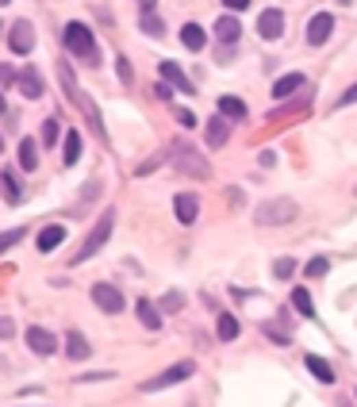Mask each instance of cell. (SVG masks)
Listing matches in <instances>:
<instances>
[{
	"label": "cell",
	"mask_w": 357,
	"mask_h": 407,
	"mask_svg": "<svg viewBox=\"0 0 357 407\" xmlns=\"http://www.w3.org/2000/svg\"><path fill=\"white\" fill-rule=\"evenodd\" d=\"M62 39H66V50L73 58L88 62V66H100V54H97V39H93V31L85 23H66L62 31Z\"/></svg>",
	"instance_id": "6da1fadb"
},
{
	"label": "cell",
	"mask_w": 357,
	"mask_h": 407,
	"mask_svg": "<svg viewBox=\"0 0 357 407\" xmlns=\"http://www.w3.org/2000/svg\"><path fill=\"white\" fill-rule=\"evenodd\" d=\"M112 227H116V212H112V208H108L104 215H100V223H97V231L88 234L85 243H81V250L73 254V265H85L88 258H93V254L100 250V246L108 243V234H112Z\"/></svg>",
	"instance_id": "7a4b0ae2"
},
{
	"label": "cell",
	"mask_w": 357,
	"mask_h": 407,
	"mask_svg": "<svg viewBox=\"0 0 357 407\" xmlns=\"http://www.w3.org/2000/svg\"><path fill=\"white\" fill-rule=\"evenodd\" d=\"M173 165L181 169V173L196 177V181H204V177L212 173L208 158H204V154H196V150H193L188 143H173Z\"/></svg>",
	"instance_id": "3957f363"
},
{
	"label": "cell",
	"mask_w": 357,
	"mask_h": 407,
	"mask_svg": "<svg viewBox=\"0 0 357 407\" xmlns=\"http://www.w3.org/2000/svg\"><path fill=\"white\" fill-rule=\"evenodd\" d=\"M193 373H196L193 361H177V365H169L165 373H158V377L143 380V392H162V388H169V384H181V380H188Z\"/></svg>",
	"instance_id": "277c9868"
},
{
	"label": "cell",
	"mask_w": 357,
	"mask_h": 407,
	"mask_svg": "<svg viewBox=\"0 0 357 407\" xmlns=\"http://www.w3.org/2000/svg\"><path fill=\"white\" fill-rule=\"evenodd\" d=\"M299 215V208L292 200H269V204H261L258 208V223L261 227H273V223H292Z\"/></svg>",
	"instance_id": "5b68a950"
},
{
	"label": "cell",
	"mask_w": 357,
	"mask_h": 407,
	"mask_svg": "<svg viewBox=\"0 0 357 407\" xmlns=\"http://www.w3.org/2000/svg\"><path fill=\"white\" fill-rule=\"evenodd\" d=\"M93 304H97L100 311H108V315H119V311H123V292L116 288V284H93Z\"/></svg>",
	"instance_id": "8992f818"
},
{
	"label": "cell",
	"mask_w": 357,
	"mask_h": 407,
	"mask_svg": "<svg viewBox=\"0 0 357 407\" xmlns=\"http://www.w3.org/2000/svg\"><path fill=\"white\" fill-rule=\"evenodd\" d=\"M31 47H35V27H31V20H16L8 31V50L12 54H31Z\"/></svg>",
	"instance_id": "52a82bcc"
},
{
	"label": "cell",
	"mask_w": 357,
	"mask_h": 407,
	"mask_svg": "<svg viewBox=\"0 0 357 407\" xmlns=\"http://www.w3.org/2000/svg\"><path fill=\"white\" fill-rule=\"evenodd\" d=\"M330 31H334V16L330 12H315L308 20V35L304 39H308V47H323L330 39Z\"/></svg>",
	"instance_id": "ba28073f"
},
{
	"label": "cell",
	"mask_w": 357,
	"mask_h": 407,
	"mask_svg": "<svg viewBox=\"0 0 357 407\" xmlns=\"http://www.w3.org/2000/svg\"><path fill=\"white\" fill-rule=\"evenodd\" d=\"M27 346L35 349L39 358H54V354H58V338H54L47 327H27Z\"/></svg>",
	"instance_id": "9c48e42d"
},
{
	"label": "cell",
	"mask_w": 357,
	"mask_h": 407,
	"mask_svg": "<svg viewBox=\"0 0 357 407\" xmlns=\"http://www.w3.org/2000/svg\"><path fill=\"white\" fill-rule=\"evenodd\" d=\"M258 35H261V39H280V35H284V12H280V8H265V12H261Z\"/></svg>",
	"instance_id": "30bf717a"
},
{
	"label": "cell",
	"mask_w": 357,
	"mask_h": 407,
	"mask_svg": "<svg viewBox=\"0 0 357 407\" xmlns=\"http://www.w3.org/2000/svg\"><path fill=\"white\" fill-rule=\"evenodd\" d=\"M162 81H169V85H173L177 92H184V97H193L196 92V85L184 77V69L177 66V62H162Z\"/></svg>",
	"instance_id": "8fae6325"
},
{
	"label": "cell",
	"mask_w": 357,
	"mask_h": 407,
	"mask_svg": "<svg viewBox=\"0 0 357 407\" xmlns=\"http://www.w3.org/2000/svg\"><path fill=\"white\" fill-rule=\"evenodd\" d=\"M66 227H62V223H50V227H42V231H39V238H35V246H39V250L42 254H50V250H58V246L62 243H66Z\"/></svg>",
	"instance_id": "7c38bea8"
},
{
	"label": "cell",
	"mask_w": 357,
	"mask_h": 407,
	"mask_svg": "<svg viewBox=\"0 0 357 407\" xmlns=\"http://www.w3.org/2000/svg\"><path fill=\"white\" fill-rule=\"evenodd\" d=\"M173 212H177V219H181V223L188 227V223H196V212H200V200H196L193 193H181V196L173 200Z\"/></svg>",
	"instance_id": "4fadbf2b"
},
{
	"label": "cell",
	"mask_w": 357,
	"mask_h": 407,
	"mask_svg": "<svg viewBox=\"0 0 357 407\" xmlns=\"http://www.w3.org/2000/svg\"><path fill=\"white\" fill-rule=\"evenodd\" d=\"M0 181H4V196H8V204H12V208H20V204H23V188H20V177H16L12 165L0 169Z\"/></svg>",
	"instance_id": "5bb4252c"
},
{
	"label": "cell",
	"mask_w": 357,
	"mask_h": 407,
	"mask_svg": "<svg viewBox=\"0 0 357 407\" xmlns=\"http://www.w3.org/2000/svg\"><path fill=\"white\" fill-rule=\"evenodd\" d=\"M308 85V77L304 73H284V77L273 85V100H284V97H292V92H299V88Z\"/></svg>",
	"instance_id": "9a60e30c"
},
{
	"label": "cell",
	"mask_w": 357,
	"mask_h": 407,
	"mask_svg": "<svg viewBox=\"0 0 357 407\" xmlns=\"http://www.w3.org/2000/svg\"><path fill=\"white\" fill-rule=\"evenodd\" d=\"M88 354H93V349H88L85 334H81V330H69V334H66V358L69 361H85Z\"/></svg>",
	"instance_id": "2e32d148"
},
{
	"label": "cell",
	"mask_w": 357,
	"mask_h": 407,
	"mask_svg": "<svg viewBox=\"0 0 357 407\" xmlns=\"http://www.w3.org/2000/svg\"><path fill=\"white\" fill-rule=\"evenodd\" d=\"M227 135H231V119H227V116H212V123H208V146H223V143H227Z\"/></svg>",
	"instance_id": "e0dca14e"
},
{
	"label": "cell",
	"mask_w": 357,
	"mask_h": 407,
	"mask_svg": "<svg viewBox=\"0 0 357 407\" xmlns=\"http://www.w3.org/2000/svg\"><path fill=\"white\" fill-rule=\"evenodd\" d=\"M304 365H308V373L315 380H323V384H334V369L327 365V361L323 358H315V354H308V358H304Z\"/></svg>",
	"instance_id": "ac0fdd59"
},
{
	"label": "cell",
	"mask_w": 357,
	"mask_h": 407,
	"mask_svg": "<svg viewBox=\"0 0 357 407\" xmlns=\"http://www.w3.org/2000/svg\"><path fill=\"white\" fill-rule=\"evenodd\" d=\"M242 35V23L234 20V16H223V20H215V39L219 42H234Z\"/></svg>",
	"instance_id": "d6986e66"
},
{
	"label": "cell",
	"mask_w": 357,
	"mask_h": 407,
	"mask_svg": "<svg viewBox=\"0 0 357 407\" xmlns=\"http://www.w3.org/2000/svg\"><path fill=\"white\" fill-rule=\"evenodd\" d=\"M20 92L27 100H39L42 97V77L35 73V69H23V73H20Z\"/></svg>",
	"instance_id": "ffe728a7"
},
{
	"label": "cell",
	"mask_w": 357,
	"mask_h": 407,
	"mask_svg": "<svg viewBox=\"0 0 357 407\" xmlns=\"http://www.w3.org/2000/svg\"><path fill=\"white\" fill-rule=\"evenodd\" d=\"M181 42H184L188 50H204L208 35H204V27H200V23H184V27H181Z\"/></svg>",
	"instance_id": "44dd1931"
},
{
	"label": "cell",
	"mask_w": 357,
	"mask_h": 407,
	"mask_svg": "<svg viewBox=\"0 0 357 407\" xmlns=\"http://www.w3.org/2000/svg\"><path fill=\"white\" fill-rule=\"evenodd\" d=\"M292 308H296L299 315L315 319V304H311V292L308 288H292Z\"/></svg>",
	"instance_id": "7402d4cb"
},
{
	"label": "cell",
	"mask_w": 357,
	"mask_h": 407,
	"mask_svg": "<svg viewBox=\"0 0 357 407\" xmlns=\"http://www.w3.org/2000/svg\"><path fill=\"white\" fill-rule=\"evenodd\" d=\"M138 319H143V327L158 330V327H162V311H158L150 300H138Z\"/></svg>",
	"instance_id": "603a6c76"
},
{
	"label": "cell",
	"mask_w": 357,
	"mask_h": 407,
	"mask_svg": "<svg viewBox=\"0 0 357 407\" xmlns=\"http://www.w3.org/2000/svg\"><path fill=\"white\" fill-rule=\"evenodd\" d=\"M20 165L27 169V173H35V169H39V150H35V143H31V138H23V143H20Z\"/></svg>",
	"instance_id": "cb8c5ba5"
},
{
	"label": "cell",
	"mask_w": 357,
	"mask_h": 407,
	"mask_svg": "<svg viewBox=\"0 0 357 407\" xmlns=\"http://www.w3.org/2000/svg\"><path fill=\"white\" fill-rule=\"evenodd\" d=\"M219 112H223L227 119H246V104H242L238 97H223V100H219Z\"/></svg>",
	"instance_id": "d4e9b609"
},
{
	"label": "cell",
	"mask_w": 357,
	"mask_h": 407,
	"mask_svg": "<svg viewBox=\"0 0 357 407\" xmlns=\"http://www.w3.org/2000/svg\"><path fill=\"white\" fill-rule=\"evenodd\" d=\"M138 27H143V35H154V39H162V35H165V23L158 20L154 12H143V23H138Z\"/></svg>",
	"instance_id": "484cf974"
},
{
	"label": "cell",
	"mask_w": 357,
	"mask_h": 407,
	"mask_svg": "<svg viewBox=\"0 0 357 407\" xmlns=\"http://www.w3.org/2000/svg\"><path fill=\"white\" fill-rule=\"evenodd\" d=\"M219 338H223V342H234V338H238V319H234V315H227V311L219 315Z\"/></svg>",
	"instance_id": "4316f807"
},
{
	"label": "cell",
	"mask_w": 357,
	"mask_h": 407,
	"mask_svg": "<svg viewBox=\"0 0 357 407\" xmlns=\"http://www.w3.org/2000/svg\"><path fill=\"white\" fill-rule=\"evenodd\" d=\"M77 158H81V135L69 131L66 135V165H77Z\"/></svg>",
	"instance_id": "83f0119b"
},
{
	"label": "cell",
	"mask_w": 357,
	"mask_h": 407,
	"mask_svg": "<svg viewBox=\"0 0 357 407\" xmlns=\"http://www.w3.org/2000/svg\"><path fill=\"white\" fill-rule=\"evenodd\" d=\"M292 273H296V262H292V258H277V262H273V277H277V281H288Z\"/></svg>",
	"instance_id": "f1b7e54d"
},
{
	"label": "cell",
	"mask_w": 357,
	"mask_h": 407,
	"mask_svg": "<svg viewBox=\"0 0 357 407\" xmlns=\"http://www.w3.org/2000/svg\"><path fill=\"white\" fill-rule=\"evenodd\" d=\"M327 269H330L327 258H311L308 262V277H327Z\"/></svg>",
	"instance_id": "f546056e"
},
{
	"label": "cell",
	"mask_w": 357,
	"mask_h": 407,
	"mask_svg": "<svg viewBox=\"0 0 357 407\" xmlns=\"http://www.w3.org/2000/svg\"><path fill=\"white\" fill-rule=\"evenodd\" d=\"M42 143L47 146L58 143V119H47V123H42Z\"/></svg>",
	"instance_id": "4dcf8cb0"
},
{
	"label": "cell",
	"mask_w": 357,
	"mask_h": 407,
	"mask_svg": "<svg viewBox=\"0 0 357 407\" xmlns=\"http://www.w3.org/2000/svg\"><path fill=\"white\" fill-rule=\"evenodd\" d=\"M23 234H27V231H23V227H16V231H8V234H4V243H0V250H12V246L20 243Z\"/></svg>",
	"instance_id": "1f68e13d"
},
{
	"label": "cell",
	"mask_w": 357,
	"mask_h": 407,
	"mask_svg": "<svg viewBox=\"0 0 357 407\" xmlns=\"http://www.w3.org/2000/svg\"><path fill=\"white\" fill-rule=\"evenodd\" d=\"M116 73H119V81H123V85H127L131 77H135V69H131V62H127V58H119V62H116Z\"/></svg>",
	"instance_id": "d6a6232c"
},
{
	"label": "cell",
	"mask_w": 357,
	"mask_h": 407,
	"mask_svg": "<svg viewBox=\"0 0 357 407\" xmlns=\"http://www.w3.org/2000/svg\"><path fill=\"white\" fill-rule=\"evenodd\" d=\"M349 104H357V85H349L342 97H338V108H349Z\"/></svg>",
	"instance_id": "836d02e7"
},
{
	"label": "cell",
	"mask_w": 357,
	"mask_h": 407,
	"mask_svg": "<svg viewBox=\"0 0 357 407\" xmlns=\"http://www.w3.org/2000/svg\"><path fill=\"white\" fill-rule=\"evenodd\" d=\"M0 81H4V88L20 85V81H16V69H12V66H0Z\"/></svg>",
	"instance_id": "e575fe53"
},
{
	"label": "cell",
	"mask_w": 357,
	"mask_h": 407,
	"mask_svg": "<svg viewBox=\"0 0 357 407\" xmlns=\"http://www.w3.org/2000/svg\"><path fill=\"white\" fill-rule=\"evenodd\" d=\"M265 338H273V342H280V346H288V334H284V330H277V327H265Z\"/></svg>",
	"instance_id": "d590c367"
},
{
	"label": "cell",
	"mask_w": 357,
	"mask_h": 407,
	"mask_svg": "<svg viewBox=\"0 0 357 407\" xmlns=\"http://www.w3.org/2000/svg\"><path fill=\"white\" fill-rule=\"evenodd\" d=\"M177 123H181L184 131H193V127H196V116H193V112H184V108H181V112H177Z\"/></svg>",
	"instance_id": "8d00e7d4"
},
{
	"label": "cell",
	"mask_w": 357,
	"mask_h": 407,
	"mask_svg": "<svg viewBox=\"0 0 357 407\" xmlns=\"http://www.w3.org/2000/svg\"><path fill=\"white\" fill-rule=\"evenodd\" d=\"M177 308H181V292H169L162 300V311H177Z\"/></svg>",
	"instance_id": "74e56055"
},
{
	"label": "cell",
	"mask_w": 357,
	"mask_h": 407,
	"mask_svg": "<svg viewBox=\"0 0 357 407\" xmlns=\"http://www.w3.org/2000/svg\"><path fill=\"white\" fill-rule=\"evenodd\" d=\"M223 4H227L231 12H246V8H250V0H223Z\"/></svg>",
	"instance_id": "f35d334b"
},
{
	"label": "cell",
	"mask_w": 357,
	"mask_h": 407,
	"mask_svg": "<svg viewBox=\"0 0 357 407\" xmlns=\"http://www.w3.org/2000/svg\"><path fill=\"white\" fill-rule=\"evenodd\" d=\"M261 165H265V169H269V165H277V154H273V150H261Z\"/></svg>",
	"instance_id": "ab89813d"
},
{
	"label": "cell",
	"mask_w": 357,
	"mask_h": 407,
	"mask_svg": "<svg viewBox=\"0 0 357 407\" xmlns=\"http://www.w3.org/2000/svg\"><path fill=\"white\" fill-rule=\"evenodd\" d=\"M154 4H158V0H138V8H143V12H154Z\"/></svg>",
	"instance_id": "60d3db41"
},
{
	"label": "cell",
	"mask_w": 357,
	"mask_h": 407,
	"mask_svg": "<svg viewBox=\"0 0 357 407\" xmlns=\"http://www.w3.org/2000/svg\"><path fill=\"white\" fill-rule=\"evenodd\" d=\"M342 4H349V0H342Z\"/></svg>",
	"instance_id": "b9f144b4"
}]
</instances>
